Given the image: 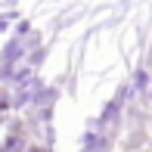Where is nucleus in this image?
Segmentation results:
<instances>
[{
	"mask_svg": "<svg viewBox=\"0 0 152 152\" xmlns=\"http://www.w3.org/2000/svg\"><path fill=\"white\" fill-rule=\"evenodd\" d=\"M34 152H37V149H34Z\"/></svg>",
	"mask_w": 152,
	"mask_h": 152,
	"instance_id": "obj_1",
	"label": "nucleus"
}]
</instances>
